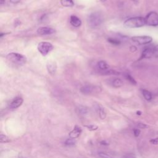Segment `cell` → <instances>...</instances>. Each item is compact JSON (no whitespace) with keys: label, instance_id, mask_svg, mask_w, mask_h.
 <instances>
[{"label":"cell","instance_id":"cell-1","mask_svg":"<svg viewBox=\"0 0 158 158\" xmlns=\"http://www.w3.org/2000/svg\"><path fill=\"white\" fill-rule=\"evenodd\" d=\"M146 25L145 19L142 17H135L128 19L124 22V26L127 28H140Z\"/></svg>","mask_w":158,"mask_h":158},{"label":"cell","instance_id":"cell-2","mask_svg":"<svg viewBox=\"0 0 158 158\" xmlns=\"http://www.w3.org/2000/svg\"><path fill=\"white\" fill-rule=\"evenodd\" d=\"M88 24L89 26L92 28H95L103 23V17L102 14L98 12L91 13L88 17Z\"/></svg>","mask_w":158,"mask_h":158},{"label":"cell","instance_id":"cell-3","mask_svg":"<svg viewBox=\"0 0 158 158\" xmlns=\"http://www.w3.org/2000/svg\"><path fill=\"white\" fill-rule=\"evenodd\" d=\"M8 61L19 66H22L27 62L26 57L21 54L17 53H11L7 55Z\"/></svg>","mask_w":158,"mask_h":158},{"label":"cell","instance_id":"cell-4","mask_svg":"<svg viewBox=\"0 0 158 158\" xmlns=\"http://www.w3.org/2000/svg\"><path fill=\"white\" fill-rule=\"evenodd\" d=\"M145 19L146 25L149 26L156 27L158 26V14L156 12H150L148 13Z\"/></svg>","mask_w":158,"mask_h":158},{"label":"cell","instance_id":"cell-5","mask_svg":"<svg viewBox=\"0 0 158 158\" xmlns=\"http://www.w3.org/2000/svg\"><path fill=\"white\" fill-rule=\"evenodd\" d=\"M38 50L43 56H46L50 53L53 49V46L50 43L46 42H42L38 44Z\"/></svg>","mask_w":158,"mask_h":158},{"label":"cell","instance_id":"cell-6","mask_svg":"<svg viewBox=\"0 0 158 158\" xmlns=\"http://www.w3.org/2000/svg\"><path fill=\"white\" fill-rule=\"evenodd\" d=\"M132 40L138 44H146L151 43L152 38L150 36H136L132 37Z\"/></svg>","mask_w":158,"mask_h":158},{"label":"cell","instance_id":"cell-7","mask_svg":"<svg viewBox=\"0 0 158 158\" xmlns=\"http://www.w3.org/2000/svg\"><path fill=\"white\" fill-rule=\"evenodd\" d=\"M101 91V88L99 87H95L92 85H85L80 88V91L85 95H88L95 92H99Z\"/></svg>","mask_w":158,"mask_h":158},{"label":"cell","instance_id":"cell-8","mask_svg":"<svg viewBox=\"0 0 158 158\" xmlns=\"http://www.w3.org/2000/svg\"><path fill=\"white\" fill-rule=\"evenodd\" d=\"M56 32V30L48 27H42L37 30V33L42 35H51Z\"/></svg>","mask_w":158,"mask_h":158},{"label":"cell","instance_id":"cell-9","mask_svg":"<svg viewBox=\"0 0 158 158\" xmlns=\"http://www.w3.org/2000/svg\"><path fill=\"white\" fill-rule=\"evenodd\" d=\"M23 99L21 97H17L14 99V100L10 103L9 107L11 109H16L22 105L23 103Z\"/></svg>","mask_w":158,"mask_h":158},{"label":"cell","instance_id":"cell-10","mask_svg":"<svg viewBox=\"0 0 158 158\" xmlns=\"http://www.w3.org/2000/svg\"><path fill=\"white\" fill-rule=\"evenodd\" d=\"M46 67L48 72L51 74V75H54V74L56 73L57 70V65L55 62L48 61L47 63Z\"/></svg>","mask_w":158,"mask_h":158},{"label":"cell","instance_id":"cell-11","mask_svg":"<svg viewBox=\"0 0 158 158\" xmlns=\"http://www.w3.org/2000/svg\"><path fill=\"white\" fill-rule=\"evenodd\" d=\"M81 133H82L81 128L80 127L76 125L75 127H74L73 129L70 133H69V137H70V138H71L75 139V138H77V137L80 136Z\"/></svg>","mask_w":158,"mask_h":158},{"label":"cell","instance_id":"cell-12","mask_svg":"<svg viewBox=\"0 0 158 158\" xmlns=\"http://www.w3.org/2000/svg\"><path fill=\"white\" fill-rule=\"evenodd\" d=\"M70 23L73 27H79L82 24V21L77 16H71L70 17Z\"/></svg>","mask_w":158,"mask_h":158},{"label":"cell","instance_id":"cell-13","mask_svg":"<svg viewBox=\"0 0 158 158\" xmlns=\"http://www.w3.org/2000/svg\"><path fill=\"white\" fill-rule=\"evenodd\" d=\"M152 56H154V51H153V49L148 48L143 50L141 54V59L151 58Z\"/></svg>","mask_w":158,"mask_h":158},{"label":"cell","instance_id":"cell-14","mask_svg":"<svg viewBox=\"0 0 158 158\" xmlns=\"http://www.w3.org/2000/svg\"><path fill=\"white\" fill-rule=\"evenodd\" d=\"M95 109L98 112L99 116L101 119H105L106 117V112L105 111V108H103L102 106L100 105H96L95 106Z\"/></svg>","mask_w":158,"mask_h":158},{"label":"cell","instance_id":"cell-15","mask_svg":"<svg viewBox=\"0 0 158 158\" xmlns=\"http://www.w3.org/2000/svg\"><path fill=\"white\" fill-rule=\"evenodd\" d=\"M98 67L102 71H105L108 70L109 68V66L108 65L106 61H100L98 62Z\"/></svg>","mask_w":158,"mask_h":158},{"label":"cell","instance_id":"cell-16","mask_svg":"<svg viewBox=\"0 0 158 158\" xmlns=\"http://www.w3.org/2000/svg\"><path fill=\"white\" fill-rule=\"evenodd\" d=\"M112 86L114 87H115V88H119V87H121L122 86H123V81L121 80V78H114L112 80Z\"/></svg>","mask_w":158,"mask_h":158},{"label":"cell","instance_id":"cell-17","mask_svg":"<svg viewBox=\"0 0 158 158\" xmlns=\"http://www.w3.org/2000/svg\"><path fill=\"white\" fill-rule=\"evenodd\" d=\"M142 94L146 101H150L152 100V94L150 91L147 90H142Z\"/></svg>","mask_w":158,"mask_h":158},{"label":"cell","instance_id":"cell-18","mask_svg":"<svg viewBox=\"0 0 158 158\" xmlns=\"http://www.w3.org/2000/svg\"><path fill=\"white\" fill-rule=\"evenodd\" d=\"M61 3L64 7H72L74 5L72 0H61Z\"/></svg>","mask_w":158,"mask_h":158},{"label":"cell","instance_id":"cell-19","mask_svg":"<svg viewBox=\"0 0 158 158\" xmlns=\"http://www.w3.org/2000/svg\"><path fill=\"white\" fill-rule=\"evenodd\" d=\"M78 112L82 115H86L89 112L88 109L87 107L83 106H78Z\"/></svg>","mask_w":158,"mask_h":158},{"label":"cell","instance_id":"cell-20","mask_svg":"<svg viewBox=\"0 0 158 158\" xmlns=\"http://www.w3.org/2000/svg\"><path fill=\"white\" fill-rule=\"evenodd\" d=\"M0 141L1 143H9L11 141V140L9 139V137H8L6 135L1 134L0 135Z\"/></svg>","mask_w":158,"mask_h":158},{"label":"cell","instance_id":"cell-21","mask_svg":"<svg viewBox=\"0 0 158 158\" xmlns=\"http://www.w3.org/2000/svg\"><path fill=\"white\" fill-rule=\"evenodd\" d=\"M125 77L127 80L129 81L130 83L133 84V85H136L137 84V82L135 81V79L133 78L130 75H129V74H128V73L125 74Z\"/></svg>","mask_w":158,"mask_h":158},{"label":"cell","instance_id":"cell-22","mask_svg":"<svg viewBox=\"0 0 158 158\" xmlns=\"http://www.w3.org/2000/svg\"><path fill=\"white\" fill-rule=\"evenodd\" d=\"M76 141H75V140L73 139V138H68L67 140H66V141H65V144L67 146H73L76 145Z\"/></svg>","mask_w":158,"mask_h":158},{"label":"cell","instance_id":"cell-23","mask_svg":"<svg viewBox=\"0 0 158 158\" xmlns=\"http://www.w3.org/2000/svg\"><path fill=\"white\" fill-rule=\"evenodd\" d=\"M103 72V74H105V75H119V73L118 72L112 70H107Z\"/></svg>","mask_w":158,"mask_h":158},{"label":"cell","instance_id":"cell-24","mask_svg":"<svg viewBox=\"0 0 158 158\" xmlns=\"http://www.w3.org/2000/svg\"><path fill=\"white\" fill-rule=\"evenodd\" d=\"M108 42L113 44H116V45H118V44H119L121 43V42L119 40L115 38H109Z\"/></svg>","mask_w":158,"mask_h":158},{"label":"cell","instance_id":"cell-25","mask_svg":"<svg viewBox=\"0 0 158 158\" xmlns=\"http://www.w3.org/2000/svg\"><path fill=\"white\" fill-rule=\"evenodd\" d=\"M85 127L88 128V129L89 130H91V131H94V130H96L98 128V127L97 125H85Z\"/></svg>","mask_w":158,"mask_h":158},{"label":"cell","instance_id":"cell-26","mask_svg":"<svg viewBox=\"0 0 158 158\" xmlns=\"http://www.w3.org/2000/svg\"><path fill=\"white\" fill-rule=\"evenodd\" d=\"M137 127L139 128H141V129H145V128H146L148 127V126L145 123H141V122H139L137 123Z\"/></svg>","mask_w":158,"mask_h":158},{"label":"cell","instance_id":"cell-27","mask_svg":"<svg viewBox=\"0 0 158 158\" xmlns=\"http://www.w3.org/2000/svg\"><path fill=\"white\" fill-rule=\"evenodd\" d=\"M98 155L102 158H112L111 156H109L105 152H99Z\"/></svg>","mask_w":158,"mask_h":158},{"label":"cell","instance_id":"cell-28","mask_svg":"<svg viewBox=\"0 0 158 158\" xmlns=\"http://www.w3.org/2000/svg\"><path fill=\"white\" fill-rule=\"evenodd\" d=\"M153 51H154V56L158 58V44L155 46L154 49H153Z\"/></svg>","mask_w":158,"mask_h":158},{"label":"cell","instance_id":"cell-29","mask_svg":"<svg viewBox=\"0 0 158 158\" xmlns=\"http://www.w3.org/2000/svg\"><path fill=\"white\" fill-rule=\"evenodd\" d=\"M123 158H136V156L133 153H129L123 156Z\"/></svg>","mask_w":158,"mask_h":158},{"label":"cell","instance_id":"cell-30","mask_svg":"<svg viewBox=\"0 0 158 158\" xmlns=\"http://www.w3.org/2000/svg\"><path fill=\"white\" fill-rule=\"evenodd\" d=\"M150 142L152 145H157L158 143V138H153V139H151Z\"/></svg>","mask_w":158,"mask_h":158},{"label":"cell","instance_id":"cell-31","mask_svg":"<svg viewBox=\"0 0 158 158\" xmlns=\"http://www.w3.org/2000/svg\"><path fill=\"white\" fill-rule=\"evenodd\" d=\"M133 133H134L135 137H138L140 134V130L139 129H134V130H133Z\"/></svg>","mask_w":158,"mask_h":158},{"label":"cell","instance_id":"cell-32","mask_svg":"<svg viewBox=\"0 0 158 158\" xmlns=\"http://www.w3.org/2000/svg\"><path fill=\"white\" fill-rule=\"evenodd\" d=\"M9 1L12 4H17L21 2V0H9Z\"/></svg>","mask_w":158,"mask_h":158},{"label":"cell","instance_id":"cell-33","mask_svg":"<svg viewBox=\"0 0 158 158\" xmlns=\"http://www.w3.org/2000/svg\"><path fill=\"white\" fill-rule=\"evenodd\" d=\"M101 144L103 145H109V142L106 141V140H103V141H101Z\"/></svg>","mask_w":158,"mask_h":158},{"label":"cell","instance_id":"cell-34","mask_svg":"<svg viewBox=\"0 0 158 158\" xmlns=\"http://www.w3.org/2000/svg\"><path fill=\"white\" fill-rule=\"evenodd\" d=\"M130 50L132 52H135L137 50V48L135 46H131L130 48Z\"/></svg>","mask_w":158,"mask_h":158},{"label":"cell","instance_id":"cell-35","mask_svg":"<svg viewBox=\"0 0 158 158\" xmlns=\"http://www.w3.org/2000/svg\"><path fill=\"white\" fill-rule=\"evenodd\" d=\"M137 114L138 115V116H141V111H137Z\"/></svg>","mask_w":158,"mask_h":158},{"label":"cell","instance_id":"cell-36","mask_svg":"<svg viewBox=\"0 0 158 158\" xmlns=\"http://www.w3.org/2000/svg\"><path fill=\"white\" fill-rule=\"evenodd\" d=\"M5 3V0H0V4H1V5L4 4Z\"/></svg>","mask_w":158,"mask_h":158},{"label":"cell","instance_id":"cell-37","mask_svg":"<svg viewBox=\"0 0 158 158\" xmlns=\"http://www.w3.org/2000/svg\"><path fill=\"white\" fill-rule=\"evenodd\" d=\"M133 1H134L135 3H138V0H132Z\"/></svg>","mask_w":158,"mask_h":158},{"label":"cell","instance_id":"cell-38","mask_svg":"<svg viewBox=\"0 0 158 158\" xmlns=\"http://www.w3.org/2000/svg\"><path fill=\"white\" fill-rule=\"evenodd\" d=\"M19 158H25V157H19Z\"/></svg>","mask_w":158,"mask_h":158}]
</instances>
